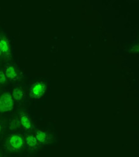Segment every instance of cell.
<instances>
[{"label": "cell", "mask_w": 139, "mask_h": 157, "mask_svg": "<svg viewBox=\"0 0 139 157\" xmlns=\"http://www.w3.org/2000/svg\"><path fill=\"white\" fill-rule=\"evenodd\" d=\"M12 99L14 101H21L24 99L25 94L22 88L19 86L15 87L12 90V93L11 94Z\"/></svg>", "instance_id": "obj_9"}, {"label": "cell", "mask_w": 139, "mask_h": 157, "mask_svg": "<svg viewBox=\"0 0 139 157\" xmlns=\"http://www.w3.org/2000/svg\"><path fill=\"white\" fill-rule=\"evenodd\" d=\"M0 157H1V153H0Z\"/></svg>", "instance_id": "obj_14"}, {"label": "cell", "mask_w": 139, "mask_h": 157, "mask_svg": "<svg viewBox=\"0 0 139 157\" xmlns=\"http://www.w3.org/2000/svg\"><path fill=\"white\" fill-rule=\"evenodd\" d=\"M0 50H1L2 54H4L6 57H10L11 55L9 41L4 36H0Z\"/></svg>", "instance_id": "obj_6"}, {"label": "cell", "mask_w": 139, "mask_h": 157, "mask_svg": "<svg viewBox=\"0 0 139 157\" xmlns=\"http://www.w3.org/2000/svg\"><path fill=\"white\" fill-rule=\"evenodd\" d=\"M2 52H1V50H0V57H2Z\"/></svg>", "instance_id": "obj_13"}, {"label": "cell", "mask_w": 139, "mask_h": 157, "mask_svg": "<svg viewBox=\"0 0 139 157\" xmlns=\"http://www.w3.org/2000/svg\"><path fill=\"white\" fill-rule=\"evenodd\" d=\"M24 144L28 149L31 150H35L39 146V144L34 135H26L24 138Z\"/></svg>", "instance_id": "obj_7"}, {"label": "cell", "mask_w": 139, "mask_h": 157, "mask_svg": "<svg viewBox=\"0 0 139 157\" xmlns=\"http://www.w3.org/2000/svg\"><path fill=\"white\" fill-rule=\"evenodd\" d=\"M2 129H3V125H2V122H0V133H2Z\"/></svg>", "instance_id": "obj_12"}, {"label": "cell", "mask_w": 139, "mask_h": 157, "mask_svg": "<svg viewBox=\"0 0 139 157\" xmlns=\"http://www.w3.org/2000/svg\"><path fill=\"white\" fill-rule=\"evenodd\" d=\"M14 101L9 93H4L0 97V113H7L14 108Z\"/></svg>", "instance_id": "obj_3"}, {"label": "cell", "mask_w": 139, "mask_h": 157, "mask_svg": "<svg viewBox=\"0 0 139 157\" xmlns=\"http://www.w3.org/2000/svg\"><path fill=\"white\" fill-rule=\"evenodd\" d=\"M18 122L19 126L24 130L30 131L33 128V123L30 117L26 113H21L19 115Z\"/></svg>", "instance_id": "obj_5"}, {"label": "cell", "mask_w": 139, "mask_h": 157, "mask_svg": "<svg viewBox=\"0 0 139 157\" xmlns=\"http://www.w3.org/2000/svg\"><path fill=\"white\" fill-rule=\"evenodd\" d=\"M47 87L44 82L37 81L33 84L29 91V95L34 99H40L46 94Z\"/></svg>", "instance_id": "obj_2"}, {"label": "cell", "mask_w": 139, "mask_h": 157, "mask_svg": "<svg viewBox=\"0 0 139 157\" xmlns=\"http://www.w3.org/2000/svg\"><path fill=\"white\" fill-rule=\"evenodd\" d=\"M19 122L16 119H12L10 121L9 124V128L10 130H15L19 126Z\"/></svg>", "instance_id": "obj_10"}, {"label": "cell", "mask_w": 139, "mask_h": 157, "mask_svg": "<svg viewBox=\"0 0 139 157\" xmlns=\"http://www.w3.org/2000/svg\"><path fill=\"white\" fill-rule=\"evenodd\" d=\"M6 82V77L3 71L0 70V85L4 84Z\"/></svg>", "instance_id": "obj_11"}, {"label": "cell", "mask_w": 139, "mask_h": 157, "mask_svg": "<svg viewBox=\"0 0 139 157\" xmlns=\"http://www.w3.org/2000/svg\"><path fill=\"white\" fill-rule=\"evenodd\" d=\"M5 74L6 78L12 81H16L19 78V74L16 68L12 65H7L5 68Z\"/></svg>", "instance_id": "obj_8"}, {"label": "cell", "mask_w": 139, "mask_h": 157, "mask_svg": "<svg viewBox=\"0 0 139 157\" xmlns=\"http://www.w3.org/2000/svg\"><path fill=\"white\" fill-rule=\"evenodd\" d=\"M34 136L39 144H48L51 142L53 139L51 135L42 129L37 130Z\"/></svg>", "instance_id": "obj_4"}, {"label": "cell", "mask_w": 139, "mask_h": 157, "mask_svg": "<svg viewBox=\"0 0 139 157\" xmlns=\"http://www.w3.org/2000/svg\"><path fill=\"white\" fill-rule=\"evenodd\" d=\"M24 146V139L19 133L10 135L6 142L5 148L10 152H19Z\"/></svg>", "instance_id": "obj_1"}]
</instances>
